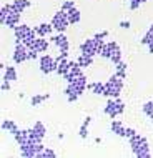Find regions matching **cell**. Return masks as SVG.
Masks as SVG:
<instances>
[{
    "label": "cell",
    "instance_id": "cell-1",
    "mask_svg": "<svg viewBox=\"0 0 153 158\" xmlns=\"http://www.w3.org/2000/svg\"><path fill=\"white\" fill-rule=\"evenodd\" d=\"M68 17H67V12L65 10H58V12H55L53 17H52V27H53V30L57 32V33H65V30L68 28Z\"/></svg>",
    "mask_w": 153,
    "mask_h": 158
},
{
    "label": "cell",
    "instance_id": "cell-2",
    "mask_svg": "<svg viewBox=\"0 0 153 158\" xmlns=\"http://www.w3.org/2000/svg\"><path fill=\"white\" fill-rule=\"evenodd\" d=\"M53 63H55V57L48 53H43L40 55V58H38V68H40V72L43 75H48V73H53Z\"/></svg>",
    "mask_w": 153,
    "mask_h": 158
},
{
    "label": "cell",
    "instance_id": "cell-3",
    "mask_svg": "<svg viewBox=\"0 0 153 158\" xmlns=\"http://www.w3.org/2000/svg\"><path fill=\"white\" fill-rule=\"evenodd\" d=\"M27 52H28V47H27V45H23L22 42L15 44L14 55H12V60H14L17 65H20V63L27 62Z\"/></svg>",
    "mask_w": 153,
    "mask_h": 158
},
{
    "label": "cell",
    "instance_id": "cell-4",
    "mask_svg": "<svg viewBox=\"0 0 153 158\" xmlns=\"http://www.w3.org/2000/svg\"><path fill=\"white\" fill-rule=\"evenodd\" d=\"M50 42H52L60 52H63V50H70V40H68V37H67L65 33H57V35H53L52 38H50Z\"/></svg>",
    "mask_w": 153,
    "mask_h": 158
},
{
    "label": "cell",
    "instance_id": "cell-5",
    "mask_svg": "<svg viewBox=\"0 0 153 158\" xmlns=\"http://www.w3.org/2000/svg\"><path fill=\"white\" fill-rule=\"evenodd\" d=\"M122 90H123V88L120 87V85L107 82V83H105V90H103V95H101V97H107V98H118V97L122 95Z\"/></svg>",
    "mask_w": 153,
    "mask_h": 158
},
{
    "label": "cell",
    "instance_id": "cell-6",
    "mask_svg": "<svg viewBox=\"0 0 153 158\" xmlns=\"http://www.w3.org/2000/svg\"><path fill=\"white\" fill-rule=\"evenodd\" d=\"M33 32L32 27H28V25L25 23H20L19 27L14 30V35H15V44H19V42H23V38L27 35H30V33Z\"/></svg>",
    "mask_w": 153,
    "mask_h": 158
},
{
    "label": "cell",
    "instance_id": "cell-7",
    "mask_svg": "<svg viewBox=\"0 0 153 158\" xmlns=\"http://www.w3.org/2000/svg\"><path fill=\"white\" fill-rule=\"evenodd\" d=\"M80 52L83 55H90V57H95L97 55V50H95V42L93 38H87L80 44Z\"/></svg>",
    "mask_w": 153,
    "mask_h": 158
},
{
    "label": "cell",
    "instance_id": "cell-8",
    "mask_svg": "<svg viewBox=\"0 0 153 158\" xmlns=\"http://www.w3.org/2000/svg\"><path fill=\"white\" fill-rule=\"evenodd\" d=\"M103 113L108 115L112 120L117 117H120V115H118V106H117V100H115V98H108L107 105H105V108H103Z\"/></svg>",
    "mask_w": 153,
    "mask_h": 158
},
{
    "label": "cell",
    "instance_id": "cell-9",
    "mask_svg": "<svg viewBox=\"0 0 153 158\" xmlns=\"http://www.w3.org/2000/svg\"><path fill=\"white\" fill-rule=\"evenodd\" d=\"M110 130H112V133L120 136V138H126V127H123V122L113 120L110 123Z\"/></svg>",
    "mask_w": 153,
    "mask_h": 158
},
{
    "label": "cell",
    "instance_id": "cell-10",
    "mask_svg": "<svg viewBox=\"0 0 153 158\" xmlns=\"http://www.w3.org/2000/svg\"><path fill=\"white\" fill-rule=\"evenodd\" d=\"M28 7H32L30 0H14V2H12V14L22 15V12Z\"/></svg>",
    "mask_w": 153,
    "mask_h": 158
},
{
    "label": "cell",
    "instance_id": "cell-11",
    "mask_svg": "<svg viewBox=\"0 0 153 158\" xmlns=\"http://www.w3.org/2000/svg\"><path fill=\"white\" fill-rule=\"evenodd\" d=\"M48 47H50V42L48 40H45L43 37H38L37 40H35V44H33L30 48L32 50H37L38 53H47V52H48Z\"/></svg>",
    "mask_w": 153,
    "mask_h": 158
},
{
    "label": "cell",
    "instance_id": "cell-12",
    "mask_svg": "<svg viewBox=\"0 0 153 158\" xmlns=\"http://www.w3.org/2000/svg\"><path fill=\"white\" fill-rule=\"evenodd\" d=\"M19 25H20V15L19 14H10L7 17L5 23H3L2 27H7V28H10V30H15Z\"/></svg>",
    "mask_w": 153,
    "mask_h": 158
},
{
    "label": "cell",
    "instance_id": "cell-13",
    "mask_svg": "<svg viewBox=\"0 0 153 158\" xmlns=\"http://www.w3.org/2000/svg\"><path fill=\"white\" fill-rule=\"evenodd\" d=\"M35 32H37L38 37L47 38V37L50 35V33L53 32V27H52V23H38L37 27H35Z\"/></svg>",
    "mask_w": 153,
    "mask_h": 158
},
{
    "label": "cell",
    "instance_id": "cell-14",
    "mask_svg": "<svg viewBox=\"0 0 153 158\" xmlns=\"http://www.w3.org/2000/svg\"><path fill=\"white\" fill-rule=\"evenodd\" d=\"M67 17H68L70 25H76L80 20H82V12H80L76 7H73V8H70V10L67 12Z\"/></svg>",
    "mask_w": 153,
    "mask_h": 158
},
{
    "label": "cell",
    "instance_id": "cell-15",
    "mask_svg": "<svg viewBox=\"0 0 153 158\" xmlns=\"http://www.w3.org/2000/svg\"><path fill=\"white\" fill-rule=\"evenodd\" d=\"M0 128H2V131H8L10 135H15L19 131V127H17V123L14 120H3Z\"/></svg>",
    "mask_w": 153,
    "mask_h": 158
},
{
    "label": "cell",
    "instance_id": "cell-16",
    "mask_svg": "<svg viewBox=\"0 0 153 158\" xmlns=\"http://www.w3.org/2000/svg\"><path fill=\"white\" fill-rule=\"evenodd\" d=\"M87 88L90 90L92 93H95V95H103V90H105V83L103 82H98V80H95V82L88 83Z\"/></svg>",
    "mask_w": 153,
    "mask_h": 158
},
{
    "label": "cell",
    "instance_id": "cell-17",
    "mask_svg": "<svg viewBox=\"0 0 153 158\" xmlns=\"http://www.w3.org/2000/svg\"><path fill=\"white\" fill-rule=\"evenodd\" d=\"M19 78V75H17V68L15 67H7L5 70H3V82H15V80Z\"/></svg>",
    "mask_w": 153,
    "mask_h": 158
},
{
    "label": "cell",
    "instance_id": "cell-18",
    "mask_svg": "<svg viewBox=\"0 0 153 158\" xmlns=\"http://www.w3.org/2000/svg\"><path fill=\"white\" fill-rule=\"evenodd\" d=\"M50 98V93H37L30 98V106H38L40 103H43L45 100Z\"/></svg>",
    "mask_w": 153,
    "mask_h": 158
},
{
    "label": "cell",
    "instance_id": "cell-19",
    "mask_svg": "<svg viewBox=\"0 0 153 158\" xmlns=\"http://www.w3.org/2000/svg\"><path fill=\"white\" fill-rule=\"evenodd\" d=\"M76 63H78L82 68H88V67H92L93 65V57H90V55H83V53H80V57L76 58Z\"/></svg>",
    "mask_w": 153,
    "mask_h": 158
},
{
    "label": "cell",
    "instance_id": "cell-20",
    "mask_svg": "<svg viewBox=\"0 0 153 158\" xmlns=\"http://www.w3.org/2000/svg\"><path fill=\"white\" fill-rule=\"evenodd\" d=\"M14 138H15V142L19 143V145H22V143H25L28 140V128H19V131L14 135Z\"/></svg>",
    "mask_w": 153,
    "mask_h": 158
},
{
    "label": "cell",
    "instance_id": "cell-21",
    "mask_svg": "<svg viewBox=\"0 0 153 158\" xmlns=\"http://www.w3.org/2000/svg\"><path fill=\"white\" fill-rule=\"evenodd\" d=\"M12 14V3H5V5H2V8H0V25L5 23L7 17Z\"/></svg>",
    "mask_w": 153,
    "mask_h": 158
},
{
    "label": "cell",
    "instance_id": "cell-22",
    "mask_svg": "<svg viewBox=\"0 0 153 158\" xmlns=\"http://www.w3.org/2000/svg\"><path fill=\"white\" fill-rule=\"evenodd\" d=\"M33 131H35L37 135H40L42 138H45V135H47V127L43 125V122H40V120H37L35 123H33Z\"/></svg>",
    "mask_w": 153,
    "mask_h": 158
},
{
    "label": "cell",
    "instance_id": "cell-23",
    "mask_svg": "<svg viewBox=\"0 0 153 158\" xmlns=\"http://www.w3.org/2000/svg\"><path fill=\"white\" fill-rule=\"evenodd\" d=\"M113 52H115V50H113V48H110L108 44H107V45L103 47V50H101L100 57H101V58H105V60H110V58H112V55H113Z\"/></svg>",
    "mask_w": 153,
    "mask_h": 158
},
{
    "label": "cell",
    "instance_id": "cell-24",
    "mask_svg": "<svg viewBox=\"0 0 153 158\" xmlns=\"http://www.w3.org/2000/svg\"><path fill=\"white\" fill-rule=\"evenodd\" d=\"M142 110H143V113L147 115V117H153V102H145L142 106Z\"/></svg>",
    "mask_w": 153,
    "mask_h": 158
},
{
    "label": "cell",
    "instance_id": "cell-25",
    "mask_svg": "<svg viewBox=\"0 0 153 158\" xmlns=\"http://www.w3.org/2000/svg\"><path fill=\"white\" fill-rule=\"evenodd\" d=\"M55 156H57V152L52 150V148H47V147H45V150L38 155V158H55Z\"/></svg>",
    "mask_w": 153,
    "mask_h": 158
},
{
    "label": "cell",
    "instance_id": "cell-26",
    "mask_svg": "<svg viewBox=\"0 0 153 158\" xmlns=\"http://www.w3.org/2000/svg\"><path fill=\"white\" fill-rule=\"evenodd\" d=\"M122 57H123V53H122V48H117V50L113 52L112 58H110V62H112V63H118V62H122Z\"/></svg>",
    "mask_w": 153,
    "mask_h": 158
},
{
    "label": "cell",
    "instance_id": "cell-27",
    "mask_svg": "<svg viewBox=\"0 0 153 158\" xmlns=\"http://www.w3.org/2000/svg\"><path fill=\"white\" fill-rule=\"evenodd\" d=\"M140 42H142L143 45H150V44H153V33H151L150 30H148V32L145 33V35H143V38H142Z\"/></svg>",
    "mask_w": 153,
    "mask_h": 158
},
{
    "label": "cell",
    "instance_id": "cell-28",
    "mask_svg": "<svg viewBox=\"0 0 153 158\" xmlns=\"http://www.w3.org/2000/svg\"><path fill=\"white\" fill-rule=\"evenodd\" d=\"M93 42H95V50H97V55H100V53H101V50H103V47L107 45V42H105V40H95V38H93Z\"/></svg>",
    "mask_w": 153,
    "mask_h": 158
},
{
    "label": "cell",
    "instance_id": "cell-29",
    "mask_svg": "<svg viewBox=\"0 0 153 158\" xmlns=\"http://www.w3.org/2000/svg\"><path fill=\"white\" fill-rule=\"evenodd\" d=\"M37 58H40V53H38L37 50L28 48V52H27V62L28 60H37Z\"/></svg>",
    "mask_w": 153,
    "mask_h": 158
},
{
    "label": "cell",
    "instance_id": "cell-30",
    "mask_svg": "<svg viewBox=\"0 0 153 158\" xmlns=\"http://www.w3.org/2000/svg\"><path fill=\"white\" fill-rule=\"evenodd\" d=\"M73 7H75V2H73V0H63V3H62V10L68 12L70 8H73Z\"/></svg>",
    "mask_w": 153,
    "mask_h": 158
},
{
    "label": "cell",
    "instance_id": "cell-31",
    "mask_svg": "<svg viewBox=\"0 0 153 158\" xmlns=\"http://www.w3.org/2000/svg\"><path fill=\"white\" fill-rule=\"evenodd\" d=\"M78 136H80V138H87V136H88V125H85V123H83V125L80 127Z\"/></svg>",
    "mask_w": 153,
    "mask_h": 158
},
{
    "label": "cell",
    "instance_id": "cell-32",
    "mask_svg": "<svg viewBox=\"0 0 153 158\" xmlns=\"http://www.w3.org/2000/svg\"><path fill=\"white\" fill-rule=\"evenodd\" d=\"M115 72H126V63L125 62H118V63H115Z\"/></svg>",
    "mask_w": 153,
    "mask_h": 158
},
{
    "label": "cell",
    "instance_id": "cell-33",
    "mask_svg": "<svg viewBox=\"0 0 153 158\" xmlns=\"http://www.w3.org/2000/svg\"><path fill=\"white\" fill-rule=\"evenodd\" d=\"M107 37H108V30L98 32V33H95V35H93V38H95V40H105Z\"/></svg>",
    "mask_w": 153,
    "mask_h": 158
},
{
    "label": "cell",
    "instance_id": "cell-34",
    "mask_svg": "<svg viewBox=\"0 0 153 158\" xmlns=\"http://www.w3.org/2000/svg\"><path fill=\"white\" fill-rule=\"evenodd\" d=\"M140 5H142V0H130V10H138Z\"/></svg>",
    "mask_w": 153,
    "mask_h": 158
},
{
    "label": "cell",
    "instance_id": "cell-35",
    "mask_svg": "<svg viewBox=\"0 0 153 158\" xmlns=\"http://www.w3.org/2000/svg\"><path fill=\"white\" fill-rule=\"evenodd\" d=\"M137 135V130L135 128H126V138H131V136Z\"/></svg>",
    "mask_w": 153,
    "mask_h": 158
},
{
    "label": "cell",
    "instance_id": "cell-36",
    "mask_svg": "<svg viewBox=\"0 0 153 158\" xmlns=\"http://www.w3.org/2000/svg\"><path fill=\"white\" fill-rule=\"evenodd\" d=\"M0 88H2V92H8L10 90V82H2V87Z\"/></svg>",
    "mask_w": 153,
    "mask_h": 158
},
{
    "label": "cell",
    "instance_id": "cell-37",
    "mask_svg": "<svg viewBox=\"0 0 153 158\" xmlns=\"http://www.w3.org/2000/svg\"><path fill=\"white\" fill-rule=\"evenodd\" d=\"M120 27H122V28H130V22H128V20H125V22H120Z\"/></svg>",
    "mask_w": 153,
    "mask_h": 158
},
{
    "label": "cell",
    "instance_id": "cell-38",
    "mask_svg": "<svg viewBox=\"0 0 153 158\" xmlns=\"http://www.w3.org/2000/svg\"><path fill=\"white\" fill-rule=\"evenodd\" d=\"M115 73H117L118 77H120V78H123V80L126 78V72H115Z\"/></svg>",
    "mask_w": 153,
    "mask_h": 158
},
{
    "label": "cell",
    "instance_id": "cell-39",
    "mask_svg": "<svg viewBox=\"0 0 153 158\" xmlns=\"http://www.w3.org/2000/svg\"><path fill=\"white\" fill-rule=\"evenodd\" d=\"M83 123H85V125H90V123H92V117H85Z\"/></svg>",
    "mask_w": 153,
    "mask_h": 158
},
{
    "label": "cell",
    "instance_id": "cell-40",
    "mask_svg": "<svg viewBox=\"0 0 153 158\" xmlns=\"http://www.w3.org/2000/svg\"><path fill=\"white\" fill-rule=\"evenodd\" d=\"M147 48H148V53H153V44L147 45Z\"/></svg>",
    "mask_w": 153,
    "mask_h": 158
},
{
    "label": "cell",
    "instance_id": "cell-41",
    "mask_svg": "<svg viewBox=\"0 0 153 158\" xmlns=\"http://www.w3.org/2000/svg\"><path fill=\"white\" fill-rule=\"evenodd\" d=\"M148 30H150V32H151V33H153V23H151V25H150V28H148Z\"/></svg>",
    "mask_w": 153,
    "mask_h": 158
},
{
    "label": "cell",
    "instance_id": "cell-42",
    "mask_svg": "<svg viewBox=\"0 0 153 158\" xmlns=\"http://www.w3.org/2000/svg\"><path fill=\"white\" fill-rule=\"evenodd\" d=\"M145 2H150V0H142V3H145Z\"/></svg>",
    "mask_w": 153,
    "mask_h": 158
},
{
    "label": "cell",
    "instance_id": "cell-43",
    "mask_svg": "<svg viewBox=\"0 0 153 158\" xmlns=\"http://www.w3.org/2000/svg\"><path fill=\"white\" fill-rule=\"evenodd\" d=\"M150 122H151V123H153V117H150Z\"/></svg>",
    "mask_w": 153,
    "mask_h": 158
}]
</instances>
